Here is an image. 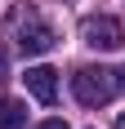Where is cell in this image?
I'll return each instance as SVG.
<instances>
[{
  "label": "cell",
  "mask_w": 125,
  "mask_h": 129,
  "mask_svg": "<svg viewBox=\"0 0 125 129\" xmlns=\"http://www.w3.org/2000/svg\"><path fill=\"white\" fill-rule=\"evenodd\" d=\"M9 31H13V40H18V49H23L27 58H40V53H49L54 45H58V31H54L31 5L9 9Z\"/></svg>",
  "instance_id": "cell-1"
},
{
  "label": "cell",
  "mask_w": 125,
  "mask_h": 129,
  "mask_svg": "<svg viewBox=\"0 0 125 129\" xmlns=\"http://www.w3.org/2000/svg\"><path fill=\"white\" fill-rule=\"evenodd\" d=\"M116 89H121V80H116L112 67H80V71L72 76V93H76V103H85V107L112 103Z\"/></svg>",
  "instance_id": "cell-2"
},
{
  "label": "cell",
  "mask_w": 125,
  "mask_h": 129,
  "mask_svg": "<svg viewBox=\"0 0 125 129\" xmlns=\"http://www.w3.org/2000/svg\"><path fill=\"white\" fill-rule=\"evenodd\" d=\"M80 40H85L89 49H121L125 45V31H121V22L116 18H107V13H94V18H85L80 22Z\"/></svg>",
  "instance_id": "cell-3"
},
{
  "label": "cell",
  "mask_w": 125,
  "mask_h": 129,
  "mask_svg": "<svg viewBox=\"0 0 125 129\" xmlns=\"http://www.w3.org/2000/svg\"><path fill=\"white\" fill-rule=\"evenodd\" d=\"M27 93L36 98V103H54L58 98V71L54 67H27Z\"/></svg>",
  "instance_id": "cell-4"
},
{
  "label": "cell",
  "mask_w": 125,
  "mask_h": 129,
  "mask_svg": "<svg viewBox=\"0 0 125 129\" xmlns=\"http://www.w3.org/2000/svg\"><path fill=\"white\" fill-rule=\"evenodd\" d=\"M0 129H27V107L13 98H0Z\"/></svg>",
  "instance_id": "cell-5"
},
{
  "label": "cell",
  "mask_w": 125,
  "mask_h": 129,
  "mask_svg": "<svg viewBox=\"0 0 125 129\" xmlns=\"http://www.w3.org/2000/svg\"><path fill=\"white\" fill-rule=\"evenodd\" d=\"M5 76H9V53H5V45H0V85H5Z\"/></svg>",
  "instance_id": "cell-6"
},
{
  "label": "cell",
  "mask_w": 125,
  "mask_h": 129,
  "mask_svg": "<svg viewBox=\"0 0 125 129\" xmlns=\"http://www.w3.org/2000/svg\"><path fill=\"white\" fill-rule=\"evenodd\" d=\"M36 129H72V125H67V120H40Z\"/></svg>",
  "instance_id": "cell-7"
},
{
  "label": "cell",
  "mask_w": 125,
  "mask_h": 129,
  "mask_svg": "<svg viewBox=\"0 0 125 129\" xmlns=\"http://www.w3.org/2000/svg\"><path fill=\"white\" fill-rule=\"evenodd\" d=\"M116 129H125V111H121V116H116Z\"/></svg>",
  "instance_id": "cell-8"
},
{
  "label": "cell",
  "mask_w": 125,
  "mask_h": 129,
  "mask_svg": "<svg viewBox=\"0 0 125 129\" xmlns=\"http://www.w3.org/2000/svg\"><path fill=\"white\" fill-rule=\"evenodd\" d=\"M121 76H125V71H121Z\"/></svg>",
  "instance_id": "cell-9"
}]
</instances>
